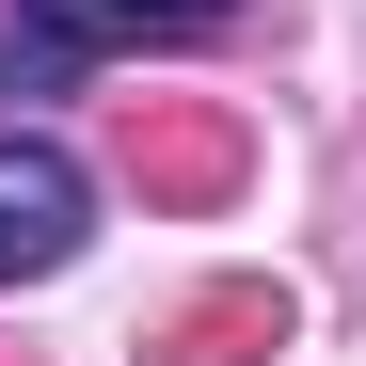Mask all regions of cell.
<instances>
[{
    "mask_svg": "<svg viewBox=\"0 0 366 366\" xmlns=\"http://www.w3.org/2000/svg\"><path fill=\"white\" fill-rule=\"evenodd\" d=\"M80 239H96V175L48 144V128H0V287L64 271Z\"/></svg>",
    "mask_w": 366,
    "mask_h": 366,
    "instance_id": "6da1fadb",
    "label": "cell"
},
{
    "mask_svg": "<svg viewBox=\"0 0 366 366\" xmlns=\"http://www.w3.org/2000/svg\"><path fill=\"white\" fill-rule=\"evenodd\" d=\"M16 16L64 48V64H96V48H159V32H207V16H239V0H16Z\"/></svg>",
    "mask_w": 366,
    "mask_h": 366,
    "instance_id": "7a4b0ae2",
    "label": "cell"
}]
</instances>
